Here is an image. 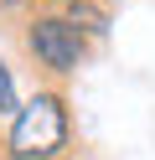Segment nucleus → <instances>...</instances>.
<instances>
[{
  "mask_svg": "<svg viewBox=\"0 0 155 160\" xmlns=\"http://www.w3.org/2000/svg\"><path fill=\"white\" fill-rule=\"evenodd\" d=\"M67 103L57 93H36L16 108V124H10L5 155L10 160H57L67 150Z\"/></svg>",
  "mask_w": 155,
  "mask_h": 160,
  "instance_id": "obj_1",
  "label": "nucleus"
},
{
  "mask_svg": "<svg viewBox=\"0 0 155 160\" xmlns=\"http://www.w3.org/2000/svg\"><path fill=\"white\" fill-rule=\"evenodd\" d=\"M26 52L36 57V67H47V72L67 78V72H78V67H83L88 36H83L67 16L41 11V16H31V21H26Z\"/></svg>",
  "mask_w": 155,
  "mask_h": 160,
  "instance_id": "obj_2",
  "label": "nucleus"
},
{
  "mask_svg": "<svg viewBox=\"0 0 155 160\" xmlns=\"http://www.w3.org/2000/svg\"><path fill=\"white\" fill-rule=\"evenodd\" d=\"M62 16H67L83 36H103V31H109V11H103V5H93V0H72Z\"/></svg>",
  "mask_w": 155,
  "mask_h": 160,
  "instance_id": "obj_3",
  "label": "nucleus"
},
{
  "mask_svg": "<svg viewBox=\"0 0 155 160\" xmlns=\"http://www.w3.org/2000/svg\"><path fill=\"white\" fill-rule=\"evenodd\" d=\"M16 83H10V67H0V114H10V119H16Z\"/></svg>",
  "mask_w": 155,
  "mask_h": 160,
  "instance_id": "obj_4",
  "label": "nucleus"
},
{
  "mask_svg": "<svg viewBox=\"0 0 155 160\" xmlns=\"http://www.w3.org/2000/svg\"><path fill=\"white\" fill-rule=\"evenodd\" d=\"M62 5H72V0H62Z\"/></svg>",
  "mask_w": 155,
  "mask_h": 160,
  "instance_id": "obj_5",
  "label": "nucleus"
}]
</instances>
